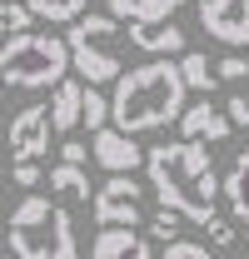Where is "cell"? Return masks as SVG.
Here are the masks:
<instances>
[{
	"label": "cell",
	"mask_w": 249,
	"mask_h": 259,
	"mask_svg": "<svg viewBox=\"0 0 249 259\" xmlns=\"http://www.w3.org/2000/svg\"><path fill=\"white\" fill-rule=\"evenodd\" d=\"M120 20L115 15H80L70 35H65V45H70V70L80 75V85H110V80H120L124 75V60H120Z\"/></svg>",
	"instance_id": "obj_5"
},
{
	"label": "cell",
	"mask_w": 249,
	"mask_h": 259,
	"mask_svg": "<svg viewBox=\"0 0 249 259\" xmlns=\"http://www.w3.org/2000/svg\"><path fill=\"white\" fill-rule=\"evenodd\" d=\"M219 190H224V199H229V220H234V225H249V150L234 155L229 175L219 180Z\"/></svg>",
	"instance_id": "obj_13"
},
{
	"label": "cell",
	"mask_w": 249,
	"mask_h": 259,
	"mask_svg": "<svg viewBox=\"0 0 249 259\" xmlns=\"http://www.w3.org/2000/svg\"><path fill=\"white\" fill-rule=\"evenodd\" d=\"M229 115L210 105V100H199V105H185V115H180V135L194 140V145H219V140H229Z\"/></svg>",
	"instance_id": "obj_11"
},
{
	"label": "cell",
	"mask_w": 249,
	"mask_h": 259,
	"mask_svg": "<svg viewBox=\"0 0 249 259\" xmlns=\"http://www.w3.org/2000/svg\"><path fill=\"white\" fill-rule=\"evenodd\" d=\"M70 70V45L60 35H45V30H25L15 40L0 45V85L10 90H55Z\"/></svg>",
	"instance_id": "obj_4"
},
{
	"label": "cell",
	"mask_w": 249,
	"mask_h": 259,
	"mask_svg": "<svg viewBox=\"0 0 249 259\" xmlns=\"http://www.w3.org/2000/svg\"><path fill=\"white\" fill-rule=\"evenodd\" d=\"M204 234H210L215 249H229V244H234V220H229V214H215V220H204Z\"/></svg>",
	"instance_id": "obj_22"
},
{
	"label": "cell",
	"mask_w": 249,
	"mask_h": 259,
	"mask_svg": "<svg viewBox=\"0 0 249 259\" xmlns=\"http://www.w3.org/2000/svg\"><path fill=\"white\" fill-rule=\"evenodd\" d=\"M85 160H90V150H85L80 140H65L60 145V164H80V169H85Z\"/></svg>",
	"instance_id": "obj_27"
},
{
	"label": "cell",
	"mask_w": 249,
	"mask_h": 259,
	"mask_svg": "<svg viewBox=\"0 0 249 259\" xmlns=\"http://www.w3.org/2000/svg\"><path fill=\"white\" fill-rule=\"evenodd\" d=\"M199 25L219 45L244 50L249 45V0H199Z\"/></svg>",
	"instance_id": "obj_8"
},
{
	"label": "cell",
	"mask_w": 249,
	"mask_h": 259,
	"mask_svg": "<svg viewBox=\"0 0 249 259\" xmlns=\"http://www.w3.org/2000/svg\"><path fill=\"white\" fill-rule=\"evenodd\" d=\"M5 239H10L15 259H80V239H75L70 209L45 199V194H25L10 209Z\"/></svg>",
	"instance_id": "obj_3"
},
{
	"label": "cell",
	"mask_w": 249,
	"mask_h": 259,
	"mask_svg": "<svg viewBox=\"0 0 249 259\" xmlns=\"http://www.w3.org/2000/svg\"><path fill=\"white\" fill-rule=\"evenodd\" d=\"M90 259H155L140 229H100L90 239Z\"/></svg>",
	"instance_id": "obj_12"
},
{
	"label": "cell",
	"mask_w": 249,
	"mask_h": 259,
	"mask_svg": "<svg viewBox=\"0 0 249 259\" xmlns=\"http://www.w3.org/2000/svg\"><path fill=\"white\" fill-rule=\"evenodd\" d=\"M185 75L180 60H145L135 70H124L115 80V95H110V125L120 135H150L164 130L170 120L185 115Z\"/></svg>",
	"instance_id": "obj_2"
},
{
	"label": "cell",
	"mask_w": 249,
	"mask_h": 259,
	"mask_svg": "<svg viewBox=\"0 0 249 259\" xmlns=\"http://www.w3.org/2000/svg\"><path fill=\"white\" fill-rule=\"evenodd\" d=\"M0 105H5V85H0Z\"/></svg>",
	"instance_id": "obj_28"
},
{
	"label": "cell",
	"mask_w": 249,
	"mask_h": 259,
	"mask_svg": "<svg viewBox=\"0 0 249 259\" xmlns=\"http://www.w3.org/2000/svg\"><path fill=\"white\" fill-rule=\"evenodd\" d=\"M30 25H35V15L25 10V5H20V0H5V5H0V35H5V40L25 35Z\"/></svg>",
	"instance_id": "obj_20"
},
{
	"label": "cell",
	"mask_w": 249,
	"mask_h": 259,
	"mask_svg": "<svg viewBox=\"0 0 249 259\" xmlns=\"http://www.w3.org/2000/svg\"><path fill=\"white\" fill-rule=\"evenodd\" d=\"M105 5H110L115 20H130L135 25V20H170L185 0H105Z\"/></svg>",
	"instance_id": "obj_15"
},
{
	"label": "cell",
	"mask_w": 249,
	"mask_h": 259,
	"mask_svg": "<svg viewBox=\"0 0 249 259\" xmlns=\"http://www.w3.org/2000/svg\"><path fill=\"white\" fill-rule=\"evenodd\" d=\"M45 180H50V190L60 194V199H75V204L95 199V185H90V175H85L80 164H55Z\"/></svg>",
	"instance_id": "obj_16"
},
{
	"label": "cell",
	"mask_w": 249,
	"mask_h": 259,
	"mask_svg": "<svg viewBox=\"0 0 249 259\" xmlns=\"http://www.w3.org/2000/svg\"><path fill=\"white\" fill-rule=\"evenodd\" d=\"M180 75H185V90H199V95L210 100L215 95V65L204 60V55H199V50H185V55H180Z\"/></svg>",
	"instance_id": "obj_17"
},
{
	"label": "cell",
	"mask_w": 249,
	"mask_h": 259,
	"mask_svg": "<svg viewBox=\"0 0 249 259\" xmlns=\"http://www.w3.org/2000/svg\"><path fill=\"white\" fill-rule=\"evenodd\" d=\"M0 229H5V214H0Z\"/></svg>",
	"instance_id": "obj_29"
},
{
	"label": "cell",
	"mask_w": 249,
	"mask_h": 259,
	"mask_svg": "<svg viewBox=\"0 0 249 259\" xmlns=\"http://www.w3.org/2000/svg\"><path fill=\"white\" fill-rule=\"evenodd\" d=\"M150 234H155L159 244H175V239H180V214L159 204V214H155V220H150Z\"/></svg>",
	"instance_id": "obj_21"
},
{
	"label": "cell",
	"mask_w": 249,
	"mask_h": 259,
	"mask_svg": "<svg viewBox=\"0 0 249 259\" xmlns=\"http://www.w3.org/2000/svg\"><path fill=\"white\" fill-rule=\"evenodd\" d=\"M224 115H229V125H244V130H249V90H239V95H229V105H224Z\"/></svg>",
	"instance_id": "obj_25"
},
{
	"label": "cell",
	"mask_w": 249,
	"mask_h": 259,
	"mask_svg": "<svg viewBox=\"0 0 249 259\" xmlns=\"http://www.w3.org/2000/svg\"><path fill=\"white\" fill-rule=\"evenodd\" d=\"M10 180H15L20 190H35V185H40L45 175H40V164H15V169H10Z\"/></svg>",
	"instance_id": "obj_26"
},
{
	"label": "cell",
	"mask_w": 249,
	"mask_h": 259,
	"mask_svg": "<svg viewBox=\"0 0 249 259\" xmlns=\"http://www.w3.org/2000/svg\"><path fill=\"white\" fill-rule=\"evenodd\" d=\"M35 20H60V25H75L85 15V0H25Z\"/></svg>",
	"instance_id": "obj_18"
},
{
	"label": "cell",
	"mask_w": 249,
	"mask_h": 259,
	"mask_svg": "<svg viewBox=\"0 0 249 259\" xmlns=\"http://www.w3.org/2000/svg\"><path fill=\"white\" fill-rule=\"evenodd\" d=\"M0 259H10V254H5V249H0Z\"/></svg>",
	"instance_id": "obj_30"
},
{
	"label": "cell",
	"mask_w": 249,
	"mask_h": 259,
	"mask_svg": "<svg viewBox=\"0 0 249 259\" xmlns=\"http://www.w3.org/2000/svg\"><path fill=\"white\" fill-rule=\"evenodd\" d=\"M80 105H85V85L80 80H60L55 95H50V125H55V135H70L80 125Z\"/></svg>",
	"instance_id": "obj_14"
},
{
	"label": "cell",
	"mask_w": 249,
	"mask_h": 259,
	"mask_svg": "<svg viewBox=\"0 0 249 259\" xmlns=\"http://www.w3.org/2000/svg\"><path fill=\"white\" fill-rule=\"evenodd\" d=\"M80 125L90 130V135H100V130L110 125V100L100 95L95 85H85V105H80Z\"/></svg>",
	"instance_id": "obj_19"
},
{
	"label": "cell",
	"mask_w": 249,
	"mask_h": 259,
	"mask_svg": "<svg viewBox=\"0 0 249 259\" xmlns=\"http://www.w3.org/2000/svg\"><path fill=\"white\" fill-rule=\"evenodd\" d=\"M124 40L135 45V50H145V55H155V60H170V55H185V30L175 25V20H135Z\"/></svg>",
	"instance_id": "obj_10"
},
{
	"label": "cell",
	"mask_w": 249,
	"mask_h": 259,
	"mask_svg": "<svg viewBox=\"0 0 249 259\" xmlns=\"http://www.w3.org/2000/svg\"><path fill=\"white\" fill-rule=\"evenodd\" d=\"M90 160L100 164V169H110V175H135V169L145 164V150H140L130 135H120L115 125H105L95 135V145H90Z\"/></svg>",
	"instance_id": "obj_9"
},
{
	"label": "cell",
	"mask_w": 249,
	"mask_h": 259,
	"mask_svg": "<svg viewBox=\"0 0 249 259\" xmlns=\"http://www.w3.org/2000/svg\"><path fill=\"white\" fill-rule=\"evenodd\" d=\"M0 5H5V0H0Z\"/></svg>",
	"instance_id": "obj_32"
},
{
	"label": "cell",
	"mask_w": 249,
	"mask_h": 259,
	"mask_svg": "<svg viewBox=\"0 0 249 259\" xmlns=\"http://www.w3.org/2000/svg\"><path fill=\"white\" fill-rule=\"evenodd\" d=\"M0 160H5V150H0Z\"/></svg>",
	"instance_id": "obj_31"
},
{
	"label": "cell",
	"mask_w": 249,
	"mask_h": 259,
	"mask_svg": "<svg viewBox=\"0 0 249 259\" xmlns=\"http://www.w3.org/2000/svg\"><path fill=\"white\" fill-rule=\"evenodd\" d=\"M215 80H229V85L249 80V60H244V55H224V60L215 65Z\"/></svg>",
	"instance_id": "obj_23"
},
{
	"label": "cell",
	"mask_w": 249,
	"mask_h": 259,
	"mask_svg": "<svg viewBox=\"0 0 249 259\" xmlns=\"http://www.w3.org/2000/svg\"><path fill=\"white\" fill-rule=\"evenodd\" d=\"M164 259H215V254L194 239H175V244H164Z\"/></svg>",
	"instance_id": "obj_24"
},
{
	"label": "cell",
	"mask_w": 249,
	"mask_h": 259,
	"mask_svg": "<svg viewBox=\"0 0 249 259\" xmlns=\"http://www.w3.org/2000/svg\"><path fill=\"white\" fill-rule=\"evenodd\" d=\"M95 225L100 229H140L145 225V185L135 175H110L95 190Z\"/></svg>",
	"instance_id": "obj_6"
},
{
	"label": "cell",
	"mask_w": 249,
	"mask_h": 259,
	"mask_svg": "<svg viewBox=\"0 0 249 259\" xmlns=\"http://www.w3.org/2000/svg\"><path fill=\"white\" fill-rule=\"evenodd\" d=\"M145 175H150V190L159 194L164 209H175L180 220H215V199H219V175L215 160L204 145L194 140H170V145H155L145 150Z\"/></svg>",
	"instance_id": "obj_1"
},
{
	"label": "cell",
	"mask_w": 249,
	"mask_h": 259,
	"mask_svg": "<svg viewBox=\"0 0 249 259\" xmlns=\"http://www.w3.org/2000/svg\"><path fill=\"white\" fill-rule=\"evenodd\" d=\"M50 135H55L50 105H25V110L10 120V130H5V150H10L15 164H35L45 150H50Z\"/></svg>",
	"instance_id": "obj_7"
}]
</instances>
